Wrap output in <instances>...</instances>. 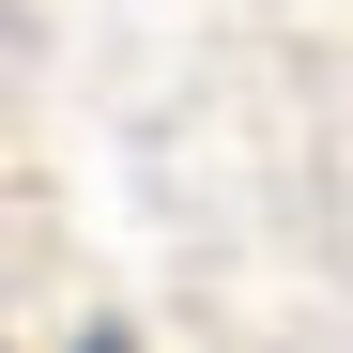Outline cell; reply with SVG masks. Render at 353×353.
<instances>
[{"instance_id": "obj_1", "label": "cell", "mask_w": 353, "mask_h": 353, "mask_svg": "<svg viewBox=\"0 0 353 353\" xmlns=\"http://www.w3.org/2000/svg\"><path fill=\"white\" fill-rule=\"evenodd\" d=\"M77 353H139V338H77Z\"/></svg>"}]
</instances>
